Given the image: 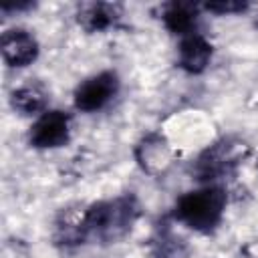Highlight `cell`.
I'll return each mask as SVG.
<instances>
[{
	"mask_svg": "<svg viewBox=\"0 0 258 258\" xmlns=\"http://www.w3.org/2000/svg\"><path fill=\"white\" fill-rule=\"evenodd\" d=\"M139 218V202L133 194H123L111 200L91 204L81 220L62 232V244L99 242L111 244L127 236Z\"/></svg>",
	"mask_w": 258,
	"mask_h": 258,
	"instance_id": "obj_1",
	"label": "cell"
},
{
	"mask_svg": "<svg viewBox=\"0 0 258 258\" xmlns=\"http://www.w3.org/2000/svg\"><path fill=\"white\" fill-rule=\"evenodd\" d=\"M155 258H181V244L171 234V230L163 228L159 230V236L155 240Z\"/></svg>",
	"mask_w": 258,
	"mask_h": 258,
	"instance_id": "obj_11",
	"label": "cell"
},
{
	"mask_svg": "<svg viewBox=\"0 0 258 258\" xmlns=\"http://www.w3.org/2000/svg\"><path fill=\"white\" fill-rule=\"evenodd\" d=\"M246 155H248V147L244 143H238L232 139H222L198 157L194 171H196L198 179L214 181V179L230 175Z\"/></svg>",
	"mask_w": 258,
	"mask_h": 258,
	"instance_id": "obj_3",
	"label": "cell"
},
{
	"mask_svg": "<svg viewBox=\"0 0 258 258\" xmlns=\"http://www.w3.org/2000/svg\"><path fill=\"white\" fill-rule=\"evenodd\" d=\"M119 93V77L113 71L97 73L75 89V107L83 113L101 111Z\"/></svg>",
	"mask_w": 258,
	"mask_h": 258,
	"instance_id": "obj_5",
	"label": "cell"
},
{
	"mask_svg": "<svg viewBox=\"0 0 258 258\" xmlns=\"http://www.w3.org/2000/svg\"><path fill=\"white\" fill-rule=\"evenodd\" d=\"M71 139V115L58 109L44 111L28 131V143L36 149H56Z\"/></svg>",
	"mask_w": 258,
	"mask_h": 258,
	"instance_id": "obj_4",
	"label": "cell"
},
{
	"mask_svg": "<svg viewBox=\"0 0 258 258\" xmlns=\"http://www.w3.org/2000/svg\"><path fill=\"white\" fill-rule=\"evenodd\" d=\"M48 93L38 83H28L12 91L10 105L20 115H42L46 111Z\"/></svg>",
	"mask_w": 258,
	"mask_h": 258,
	"instance_id": "obj_10",
	"label": "cell"
},
{
	"mask_svg": "<svg viewBox=\"0 0 258 258\" xmlns=\"http://www.w3.org/2000/svg\"><path fill=\"white\" fill-rule=\"evenodd\" d=\"M204 8L208 12H216V14H238V12H244L250 8L248 2H236V0H220V2H208L204 4Z\"/></svg>",
	"mask_w": 258,
	"mask_h": 258,
	"instance_id": "obj_12",
	"label": "cell"
},
{
	"mask_svg": "<svg viewBox=\"0 0 258 258\" xmlns=\"http://www.w3.org/2000/svg\"><path fill=\"white\" fill-rule=\"evenodd\" d=\"M226 204H228L226 189L212 183L179 196L171 210V216L173 220L196 232L210 234L220 226L226 212Z\"/></svg>",
	"mask_w": 258,
	"mask_h": 258,
	"instance_id": "obj_2",
	"label": "cell"
},
{
	"mask_svg": "<svg viewBox=\"0 0 258 258\" xmlns=\"http://www.w3.org/2000/svg\"><path fill=\"white\" fill-rule=\"evenodd\" d=\"M256 24H258V20H256Z\"/></svg>",
	"mask_w": 258,
	"mask_h": 258,
	"instance_id": "obj_14",
	"label": "cell"
},
{
	"mask_svg": "<svg viewBox=\"0 0 258 258\" xmlns=\"http://www.w3.org/2000/svg\"><path fill=\"white\" fill-rule=\"evenodd\" d=\"M121 14L123 10L119 4L89 2V4H81L77 12V20L87 32H103V30L113 28L121 20Z\"/></svg>",
	"mask_w": 258,
	"mask_h": 258,
	"instance_id": "obj_9",
	"label": "cell"
},
{
	"mask_svg": "<svg viewBox=\"0 0 258 258\" xmlns=\"http://www.w3.org/2000/svg\"><path fill=\"white\" fill-rule=\"evenodd\" d=\"M212 44L208 42V38L200 32H194L189 36H183L179 40V48H177V64L179 69H183L185 73L191 75H200L202 71H206V67L212 60Z\"/></svg>",
	"mask_w": 258,
	"mask_h": 258,
	"instance_id": "obj_7",
	"label": "cell"
},
{
	"mask_svg": "<svg viewBox=\"0 0 258 258\" xmlns=\"http://www.w3.org/2000/svg\"><path fill=\"white\" fill-rule=\"evenodd\" d=\"M161 22L179 38L189 36L198 32V18H200V6L194 2H167L161 6Z\"/></svg>",
	"mask_w": 258,
	"mask_h": 258,
	"instance_id": "obj_8",
	"label": "cell"
},
{
	"mask_svg": "<svg viewBox=\"0 0 258 258\" xmlns=\"http://www.w3.org/2000/svg\"><path fill=\"white\" fill-rule=\"evenodd\" d=\"M28 8H34L32 2H20V4H2V12L8 14V12H20V10H28Z\"/></svg>",
	"mask_w": 258,
	"mask_h": 258,
	"instance_id": "obj_13",
	"label": "cell"
},
{
	"mask_svg": "<svg viewBox=\"0 0 258 258\" xmlns=\"http://www.w3.org/2000/svg\"><path fill=\"white\" fill-rule=\"evenodd\" d=\"M0 50H2V58L8 67L22 69L36 60L38 40L34 38L32 32H28L24 28H10V30L2 32Z\"/></svg>",
	"mask_w": 258,
	"mask_h": 258,
	"instance_id": "obj_6",
	"label": "cell"
}]
</instances>
